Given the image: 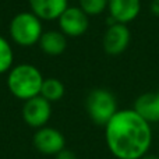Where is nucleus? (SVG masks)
Listing matches in <instances>:
<instances>
[{"label": "nucleus", "mask_w": 159, "mask_h": 159, "mask_svg": "<svg viewBox=\"0 0 159 159\" xmlns=\"http://www.w3.org/2000/svg\"><path fill=\"white\" fill-rule=\"evenodd\" d=\"M105 141L116 159H143L152 145L151 123L134 109H121L105 126Z\"/></svg>", "instance_id": "f257e3e1"}, {"label": "nucleus", "mask_w": 159, "mask_h": 159, "mask_svg": "<svg viewBox=\"0 0 159 159\" xmlns=\"http://www.w3.org/2000/svg\"><path fill=\"white\" fill-rule=\"evenodd\" d=\"M43 84V77L41 71L35 66L28 63H22L13 67L7 77L8 91L21 101L38 96L41 93V88Z\"/></svg>", "instance_id": "f03ea898"}, {"label": "nucleus", "mask_w": 159, "mask_h": 159, "mask_svg": "<svg viewBox=\"0 0 159 159\" xmlns=\"http://www.w3.org/2000/svg\"><path fill=\"white\" fill-rule=\"evenodd\" d=\"M85 109L89 119L98 126H106V123L117 112V99L110 91L105 88H95L87 96Z\"/></svg>", "instance_id": "7ed1b4c3"}, {"label": "nucleus", "mask_w": 159, "mask_h": 159, "mask_svg": "<svg viewBox=\"0 0 159 159\" xmlns=\"http://www.w3.org/2000/svg\"><path fill=\"white\" fill-rule=\"evenodd\" d=\"M42 20H39L31 11L20 13L11 20L10 22V36L20 46H32L38 43L42 34Z\"/></svg>", "instance_id": "20e7f679"}, {"label": "nucleus", "mask_w": 159, "mask_h": 159, "mask_svg": "<svg viewBox=\"0 0 159 159\" xmlns=\"http://www.w3.org/2000/svg\"><path fill=\"white\" fill-rule=\"evenodd\" d=\"M52 115V105L43 96L38 95L25 101L22 106V119L32 129L45 127Z\"/></svg>", "instance_id": "39448f33"}, {"label": "nucleus", "mask_w": 159, "mask_h": 159, "mask_svg": "<svg viewBox=\"0 0 159 159\" xmlns=\"http://www.w3.org/2000/svg\"><path fill=\"white\" fill-rule=\"evenodd\" d=\"M131 41V34L126 24L110 22L103 35V50L109 56H119L129 48Z\"/></svg>", "instance_id": "423d86ee"}, {"label": "nucleus", "mask_w": 159, "mask_h": 159, "mask_svg": "<svg viewBox=\"0 0 159 159\" xmlns=\"http://www.w3.org/2000/svg\"><path fill=\"white\" fill-rule=\"evenodd\" d=\"M32 144L39 154L56 157L61 149L66 148V138L57 129L45 126L35 131Z\"/></svg>", "instance_id": "0eeeda50"}, {"label": "nucleus", "mask_w": 159, "mask_h": 159, "mask_svg": "<svg viewBox=\"0 0 159 159\" xmlns=\"http://www.w3.org/2000/svg\"><path fill=\"white\" fill-rule=\"evenodd\" d=\"M57 20L60 31L66 36L71 38L84 35L89 27L88 16L80 7H67Z\"/></svg>", "instance_id": "6e6552de"}, {"label": "nucleus", "mask_w": 159, "mask_h": 159, "mask_svg": "<svg viewBox=\"0 0 159 159\" xmlns=\"http://www.w3.org/2000/svg\"><path fill=\"white\" fill-rule=\"evenodd\" d=\"M107 10L113 22L130 24L141 13V0H109Z\"/></svg>", "instance_id": "1a4fd4ad"}, {"label": "nucleus", "mask_w": 159, "mask_h": 159, "mask_svg": "<svg viewBox=\"0 0 159 159\" xmlns=\"http://www.w3.org/2000/svg\"><path fill=\"white\" fill-rule=\"evenodd\" d=\"M32 13L39 20L52 21L59 18L69 7V0H28Z\"/></svg>", "instance_id": "9d476101"}, {"label": "nucleus", "mask_w": 159, "mask_h": 159, "mask_svg": "<svg viewBox=\"0 0 159 159\" xmlns=\"http://www.w3.org/2000/svg\"><path fill=\"white\" fill-rule=\"evenodd\" d=\"M133 109L148 123H159V92H145L134 102Z\"/></svg>", "instance_id": "9b49d317"}, {"label": "nucleus", "mask_w": 159, "mask_h": 159, "mask_svg": "<svg viewBox=\"0 0 159 159\" xmlns=\"http://www.w3.org/2000/svg\"><path fill=\"white\" fill-rule=\"evenodd\" d=\"M38 45L48 56H59L66 50L67 38L61 31H46L42 34Z\"/></svg>", "instance_id": "f8f14e48"}, {"label": "nucleus", "mask_w": 159, "mask_h": 159, "mask_svg": "<svg viewBox=\"0 0 159 159\" xmlns=\"http://www.w3.org/2000/svg\"><path fill=\"white\" fill-rule=\"evenodd\" d=\"M64 92H66V88H64L63 82L60 80L46 78V80H43V84H42L41 93L39 95L43 96L46 101H49L52 103V102L60 101L64 96Z\"/></svg>", "instance_id": "ddd939ff"}, {"label": "nucleus", "mask_w": 159, "mask_h": 159, "mask_svg": "<svg viewBox=\"0 0 159 159\" xmlns=\"http://www.w3.org/2000/svg\"><path fill=\"white\" fill-rule=\"evenodd\" d=\"M13 60L14 56L10 43L3 36H0V74L10 71L11 66H13Z\"/></svg>", "instance_id": "4468645a"}, {"label": "nucleus", "mask_w": 159, "mask_h": 159, "mask_svg": "<svg viewBox=\"0 0 159 159\" xmlns=\"http://www.w3.org/2000/svg\"><path fill=\"white\" fill-rule=\"evenodd\" d=\"M107 2L109 0H78V7L89 16H99L105 10H107Z\"/></svg>", "instance_id": "2eb2a0df"}, {"label": "nucleus", "mask_w": 159, "mask_h": 159, "mask_svg": "<svg viewBox=\"0 0 159 159\" xmlns=\"http://www.w3.org/2000/svg\"><path fill=\"white\" fill-rule=\"evenodd\" d=\"M56 159H78V157L71 151V149L64 148L56 155Z\"/></svg>", "instance_id": "dca6fc26"}, {"label": "nucleus", "mask_w": 159, "mask_h": 159, "mask_svg": "<svg viewBox=\"0 0 159 159\" xmlns=\"http://www.w3.org/2000/svg\"><path fill=\"white\" fill-rule=\"evenodd\" d=\"M143 159H159V157L158 155H155V154H147Z\"/></svg>", "instance_id": "f3484780"}]
</instances>
